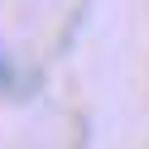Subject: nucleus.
I'll use <instances>...</instances> for the list:
<instances>
[]
</instances>
